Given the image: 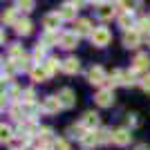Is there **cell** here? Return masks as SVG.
<instances>
[{"label":"cell","instance_id":"obj_1","mask_svg":"<svg viewBox=\"0 0 150 150\" xmlns=\"http://www.w3.org/2000/svg\"><path fill=\"white\" fill-rule=\"evenodd\" d=\"M90 40H92L94 47H105V45H110V40H112V34H110L108 27H96L94 34L90 36Z\"/></svg>","mask_w":150,"mask_h":150},{"label":"cell","instance_id":"obj_2","mask_svg":"<svg viewBox=\"0 0 150 150\" xmlns=\"http://www.w3.org/2000/svg\"><path fill=\"white\" fill-rule=\"evenodd\" d=\"M40 108H43L45 114H56L58 110H63V103H61V99H58V94H56V96H45V99L40 101Z\"/></svg>","mask_w":150,"mask_h":150},{"label":"cell","instance_id":"obj_3","mask_svg":"<svg viewBox=\"0 0 150 150\" xmlns=\"http://www.w3.org/2000/svg\"><path fill=\"white\" fill-rule=\"evenodd\" d=\"M94 101H96V105L99 108H110L114 103V90L112 88H103L96 92V96H94Z\"/></svg>","mask_w":150,"mask_h":150},{"label":"cell","instance_id":"obj_4","mask_svg":"<svg viewBox=\"0 0 150 150\" xmlns=\"http://www.w3.org/2000/svg\"><path fill=\"white\" fill-rule=\"evenodd\" d=\"M108 76L110 74H105V69L96 65V67H92L88 72V81L92 83V85H108Z\"/></svg>","mask_w":150,"mask_h":150},{"label":"cell","instance_id":"obj_5","mask_svg":"<svg viewBox=\"0 0 150 150\" xmlns=\"http://www.w3.org/2000/svg\"><path fill=\"white\" fill-rule=\"evenodd\" d=\"M132 141V134H130V128H117L112 134V144L119 146V148H123V146H128Z\"/></svg>","mask_w":150,"mask_h":150},{"label":"cell","instance_id":"obj_6","mask_svg":"<svg viewBox=\"0 0 150 150\" xmlns=\"http://www.w3.org/2000/svg\"><path fill=\"white\" fill-rule=\"evenodd\" d=\"M61 23H63V18H61V13H58V11L47 13V16L43 18V27H45V31H58Z\"/></svg>","mask_w":150,"mask_h":150},{"label":"cell","instance_id":"obj_7","mask_svg":"<svg viewBox=\"0 0 150 150\" xmlns=\"http://www.w3.org/2000/svg\"><path fill=\"white\" fill-rule=\"evenodd\" d=\"M139 43H141V31L130 29V31H125V34H123V47L134 50V47H139Z\"/></svg>","mask_w":150,"mask_h":150},{"label":"cell","instance_id":"obj_8","mask_svg":"<svg viewBox=\"0 0 150 150\" xmlns=\"http://www.w3.org/2000/svg\"><path fill=\"white\" fill-rule=\"evenodd\" d=\"M58 99H61L63 108L69 110V108H74V103H76V94H74V90H72V88H63L61 92H58Z\"/></svg>","mask_w":150,"mask_h":150},{"label":"cell","instance_id":"obj_9","mask_svg":"<svg viewBox=\"0 0 150 150\" xmlns=\"http://www.w3.org/2000/svg\"><path fill=\"white\" fill-rule=\"evenodd\" d=\"M58 45H61L63 50H74L76 45H79V34H74V31H65V34H61Z\"/></svg>","mask_w":150,"mask_h":150},{"label":"cell","instance_id":"obj_10","mask_svg":"<svg viewBox=\"0 0 150 150\" xmlns=\"http://www.w3.org/2000/svg\"><path fill=\"white\" fill-rule=\"evenodd\" d=\"M132 69H137V72H141V74H148V69H150V56H148V54H137L134 61H132Z\"/></svg>","mask_w":150,"mask_h":150},{"label":"cell","instance_id":"obj_11","mask_svg":"<svg viewBox=\"0 0 150 150\" xmlns=\"http://www.w3.org/2000/svg\"><path fill=\"white\" fill-rule=\"evenodd\" d=\"M74 34H79V36H92L94 34V27L90 20L81 18V20H76V25H74Z\"/></svg>","mask_w":150,"mask_h":150},{"label":"cell","instance_id":"obj_12","mask_svg":"<svg viewBox=\"0 0 150 150\" xmlns=\"http://www.w3.org/2000/svg\"><path fill=\"white\" fill-rule=\"evenodd\" d=\"M81 123L85 125V130H99L101 119H99V114H96V112H85V114H83V119H81Z\"/></svg>","mask_w":150,"mask_h":150},{"label":"cell","instance_id":"obj_13","mask_svg":"<svg viewBox=\"0 0 150 150\" xmlns=\"http://www.w3.org/2000/svg\"><path fill=\"white\" fill-rule=\"evenodd\" d=\"M96 16H99L101 20H112L114 16H117V9H114L112 2H103V5H99V11H96Z\"/></svg>","mask_w":150,"mask_h":150},{"label":"cell","instance_id":"obj_14","mask_svg":"<svg viewBox=\"0 0 150 150\" xmlns=\"http://www.w3.org/2000/svg\"><path fill=\"white\" fill-rule=\"evenodd\" d=\"M76 11H79V7H76L74 2H65V5H61V9H58L63 20H76Z\"/></svg>","mask_w":150,"mask_h":150},{"label":"cell","instance_id":"obj_15","mask_svg":"<svg viewBox=\"0 0 150 150\" xmlns=\"http://www.w3.org/2000/svg\"><path fill=\"white\" fill-rule=\"evenodd\" d=\"M29 74H31V81H36V83H45L50 79V72L45 69L43 63H40V65H34V69H31Z\"/></svg>","mask_w":150,"mask_h":150},{"label":"cell","instance_id":"obj_16","mask_svg":"<svg viewBox=\"0 0 150 150\" xmlns=\"http://www.w3.org/2000/svg\"><path fill=\"white\" fill-rule=\"evenodd\" d=\"M63 72H65V74H79V72H81L79 58H74V56L65 58V61H63Z\"/></svg>","mask_w":150,"mask_h":150},{"label":"cell","instance_id":"obj_17","mask_svg":"<svg viewBox=\"0 0 150 150\" xmlns=\"http://www.w3.org/2000/svg\"><path fill=\"white\" fill-rule=\"evenodd\" d=\"M79 144H81L85 150L94 148V146H99V137H96V130H88V132H85V137H83Z\"/></svg>","mask_w":150,"mask_h":150},{"label":"cell","instance_id":"obj_18","mask_svg":"<svg viewBox=\"0 0 150 150\" xmlns=\"http://www.w3.org/2000/svg\"><path fill=\"white\" fill-rule=\"evenodd\" d=\"M125 83V72H121V69H114L112 74L108 76V88H117V85H123Z\"/></svg>","mask_w":150,"mask_h":150},{"label":"cell","instance_id":"obj_19","mask_svg":"<svg viewBox=\"0 0 150 150\" xmlns=\"http://www.w3.org/2000/svg\"><path fill=\"white\" fill-rule=\"evenodd\" d=\"M47 58H50V56H47V47H45L43 43H38L36 50H34V54H31V61L36 63V65H40V63H45Z\"/></svg>","mask_w":150,"mask_h":150},{"label":"cell","instance_id":"obj_20","mask_svg":"<svg viewBox=\"0 0 150 150\" xmlns=\"http://www.w3.org/2000/svg\"><path fill=\"white\" fill-rule=\"evenodd\" d=\"M119 25H121V29H125V31H130L132 27H137V23H134V18H132V11H123L119 16Z\"/></svg>","mask_w":150,"mask_h":150},{"label":"cell","instance_id":"obj_21","mask_svg":"<svg viewBox=\"0 0 150 150\" xmlns=\"http://www.w3.org/2000/svg\"><path fill=\"white\" fill-rule=\"evenodd\" d=\"M52 134H54V132H52V128H38L36 137H38V141H40V146L54 144V137H52Z\"/></svg>","mask_w":150,"mask_h":150},{"label":"cell","instance_id":"obj_22","mask_svg":"<svg viewBox=\"0 0 150 150\" xmlns=\"http://www.w3.org/2000/svg\"><path fill=\"white\" fill-rule=\"evenodd\" d=\"M85 132H88V130H85V125H83V123L69 125V128H67V137L69 139H79V141H81V139L85 137Z\"/></svg>","mask_w":150,"mask_h":150},{"label":"cell","instance_id":"obj_23","mask_svg":"<svg viewBox=\"0 0 150 150\" xmlns=\"http://www.w3.org/2000/svg\"><path fill=\"white\" fill-rule=\"evenodd\" d=\"M31 20H27V18H23V20H18V23H16V34H18V36H29L31 34Z\"/></svg>","mask_w":150,"mask_h":150},{"label":"cell","instance_id":"obj_24","mask_svg":"<svg viewBox=\"0 0 150 150\" xmlns=\"http://www.w3.org/2000/svg\"><path fill=\"white\" fill-rule=\"evenodd\" d=\"M43 65H45V69L50 72V76H52V74H56L58 69H63V61H58V58H52V56L47 58Z\"/></svg>","mask_w":150,"mask_h":150},{"label":"cell","instance_id":"obj_25","mask_svg":"<svg viewBox=\"0 0 150 150\" xmlns=\"http://www.w3.org/2000/svg\"><path fill=\"white\" fill-rule=\"evenodd\" d=\"M2 23L5 25H16L18 23V9L13 7V9H7L5 13H2Z\"/></svg>","mask_w":150,"mask_h":150},{"label":"cell","instance_id":"obj_26","mask_svg":"<svg viewBox=\"0 0 150 150\" xmlns=\"http://www.w3.org/2000/svg\"><path fill=\"white\" fill-rule=\"evenodd\" d=\"M58 40H61V36H58L56 31H45V34H43V38H40V43H43L45 47H52V45H54V43H58Z\"/></svg>","mask_w":150,"mask_h":150},{"label":"cell","instance_id":"obj_27","mask_svg":"<svg viewBox=\"0 0 150 150\" xmlns=\"http://www.w3.org/2000/svg\"><path fill=\"white\" fill-rule=\"evenodd\" d=\"M11 139H13L11 125H5V123H2V128H0V141H2V144H9Z\"/></svg>","mask_w":150,"mask_h":150},{"label":"cell","instance_id":"obj_28","mask_svg":"<svg viewBox=\"0 0 150 150\" xmlns=\"http://www.w3.org/2000/svg\"><path fill=\"white\" fill-rule=\"evenodd\" d=\"M23 56H27V54L20 45H11V47H9V61H18V58H23Z\"/></svg>","mask_w":150,"mask_h":150},{"label":"cell","instance_id":"obj_29","mask_svg":"<svg viewBox=\"0 0 150 150\" xmlns=\"http://www.w3.org/2000/svg\"><path fill=\"white\" fill-rule=\"evenodd\" d=\"M112 130H108V128H99L96 130V137H99V144H108V141H112Z\"/></svg>","mask_w":150,"mask_h":150},{"label":"cell","instance_id":"obj_30","mask_svg":"<svg viewBox=\"0 0 150 150\" xmlns=\"http://www.w3.org/2000/svg\"><path fill=\"white\" fill-rule=\"evenodd\" d=\"M117 5L123 9V11H134L139 5V0H117Z\"/></svg>","mask_w":150,"mask_h":150},{"label":"cell","instance_id":"obj_31","mask_svg":"<svg viewBox=\"0 0 150 150\" xmlns=\"http://www.w3.org/2000/svg\"><path fill=\"white\" fill-rule=\"evenodd\" d=\"M16 9L18 11H31L34 9V0H16Z\"/></svg>","mask_w":150,"mask_h":150},{"label":"cell","instance_id":"obj_32","mask_svg":"<svg viewBox=\"0 0 150 150\" xmlns=\"http://www.w3.org/2000/svg\"><path fill=\"white\" fill-rule=\"evenodd\" d=\"M137 31H141V34H150V18H139L137 20Z\"/></svg>","mask_w":150,"mask_h":150},{"label":"cell","instance_id":"obj_33","mask_svg":"<svg viewBox=\"0 0 150 150\" xmlns=\"http://www.w3.org/2000/svg\"><path fill=\"white\" fill-rule=\"evenodd\" d=\"M52 150H69L67 139H54V144H52Z\"/></svg>","mask_w":150,"mask_h":150},{"label":"cell","instance_id":"obj_34","mask_svg":"<svg viewBox=\"0 0 150 150\" xmlns=\"http://www.w3.org/2000/svg\"><path fill=\"white\" fill-rule=\"evenodd\" d=\"M36 94H34V90L31 88H27V90H23V103H36Z\"/></svg>","mask_w":150,"mask_h":150},{"label":"cell","instance_id":"obj_35","mask_svg":"<svg viewBox=\"0 0 150 150\" xmlns=\"http://www.w3.org/2000/svg\"><path fill=\"white\" fill-rule=\"evenodd\" d=\"M139 85H141V90H144V92H150V72L141 76V83H139Z\"/></svg>","mask_w":150,"mask_h":150},{"label":"cell","instance_id":"obj_36","mask_svg":"<svg viewBox=\"0 0 150 150\" xmlns=\"http://www.w3.org/2000/svg\"><path fill=\"white\" fill-rule=\"evenodd\" d=\"M125 121H128V128H130V130L139 125V117H137L134 112H132V114H128V119H125Z\"/></svg>","mask_w":150,"mask_h":150},{"label":"cell","instance_id":"obj_37","mask_svg":"<svg viewBox=\"0 0 150 150\" xmlns=\"http://www.w3.org/2000/svg\"><path fill=\"white\" fill-rule=\"evenodd\" d=\"M72 2H74L76 7H83V5H85V2H88V0H72Z\"/></svg>","mask_w":150,"mask_h":150},{"label":"cell","instance_id":"obj_38","mask_svg":"<svg viewBox=\"0 0 150 150\" xmlns=\"http://www.w3.org/2000/svg\"><path fill=\"white\" fill-rule=\"evenodd\" d=\"M90 2H94V5H103L105 0H90Z\"/></svg>","mask_w":150,"mask_h":150},{"label":"cell","instance_id":"obj_39","mask_svg":"<svg viewBox=\"0 0 150 150\" xmlns=\"http://www.w3.org/2000/svg\"><path fill=\"white\" fill-rule=\"evenodd\" d=\"M36 150H52V148H47V146H40V148H36Z\"/></svg>","mask_w":150,"mask_h":150},{"label":"cell","instance_id":"obj_40","mask_svg":"<svg viewBox=\"0 0 150 150\" xmlns=\"http://www.w3.org/2000/svg\"><path fill=\"white\" fill-rule=\"evenodd\" d=\"M137 150H148V148H146V146H137Z\"/></svg>","mask_w":150,"mask_h":150},{"label":"cell","instance_id":"obj_41","mask_svg":"<svg viewBox=\"0 0 150 150\" xmlns=\"http://www.w3.org/2000/svg\"><path fill=\"white\" fill-rule=\"evenodd\" d=\"M148 45H150V34H148Z\"/></svg>","mask_w":150,"mask_h":150},{"label":"cell","instance_id":"obj_42","mask_svg":"<svg viewBox=\"0 0 150 150\" xmlns=\"http://www.w3.org/2000/svg\"><path fill=\"white\" fill-rule=\"evenodd\" d=\"M13 150H23V148H13Z\"/></svg>","mask_w":150,"mask_h":150}]
</instances>
